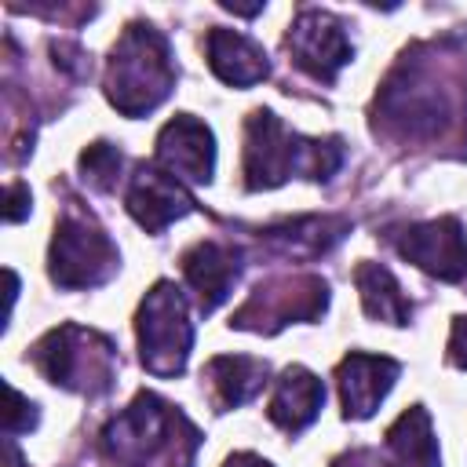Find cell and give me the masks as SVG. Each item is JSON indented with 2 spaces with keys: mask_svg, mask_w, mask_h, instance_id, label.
<instances>
[{
  "mask_svg": "<svg viewBox=\"0 0 467 467\" xmlns=\"http://www.w3.org/2000/svg\"><path fill=\"white\" fill-rule=\"evenodd\" d=\"M467 113L463 62L412 47L376 95V128L401 142L452 139Z\"/></svg>",
  "mask_w": 467,
  "mask_h": 467,
  "instance_id": "cell-1",
  "label": "cell"
},
{
  "mask_svg": "<svg viewBox=\"0 0 467 467\" xmlns=\"http://www.w3.org/2000/svg\"><path fill=\"white\" fill-rule=\"evenodd\" d=\"M343 164V139H303L288 131L270 109H252L244 120V182L248 190L281 186L292 171L332 179Z\"/></svg>",
  "mask_w": 467,
  "mask_h": 467,
  "instance_id": "cell-2",
  "label": "cell"
},
{
  "mask_svg": "<svg viewBox=\"0 0 467 467\" xmlns=\"http://www.w3.org/2000/svg\"><path fill=\"white\" fill-rule=\"evenodd\" d=\"M175 88V62L168 36L150 22H131L109 51L106 66V99L124 117L153 113Z\"/></svg>",
  "mask_w": 467,
  "mask_h": 467,
  "instance_id": "cell-3",
  "label": "cell"
},
{
  "mask_svg": "<svg viewBox=\"0 0 467 467\" xmlns=\"http://www.w3.org/2000/svg\"><path fill=\"white\" fill-rule=\"evenodd\" d=\"M33 365L66 390L77 394H106L117 379V347L109 336L80 325H58L51 328L33 350Z\"/></svg>",
  "mask_w": 467,
  "mask_h": 467,
  "instance_id": "cell-4",
  "label": "cell"
},
{
  "mask_svg": "<svg viewBox=\"0 0 467 467\" xmlns=\"http://www.w3.org/2000/svg\"><path fill=\"white\" fill-rule=\"evenodd\" d=\"M117 244L106 237V230L95 223L84 208H66L55 223L51 252H47V274L58 288H99L117 274Z\"/></svg>",
  "mask_w": 467,
  "mask_h": 467,
  "instance_id": "cell-5",
  "label": "cell"
},
{
  "mask_svg": "<svg viewBox=\"0 0 467 467\" xmlns=\"http://www.w3.org/2000/svg\"><path fill=\"white\" fill-rule=\"evenodd\" d=\"M135 332H139V358L146 372L171 379L186 368V358L193 347V321L186 310V296L171 281H157L146 292V299L139 303Z\"/></svg>",
  "mask_w": 467,
  "mask_h": 467,
  "instance_id": "cell-6",
  "label": "cell"
},
{
  "mask_svg": "<svg viewBox=\"0 0 467 467\" xmlns=\"http://www.w3.org/2000/svg\"><path fill=\"white\" fill-rule=\"evenodd\" d=\"M328 306V285L317 274H288L259 285L234 314V328L277 332L288 321H314Z\"/></svg>",
  "mask_w": 467,
  "mask_h": 467,
  "instance_id": "cell-7",
  "label": "cell"
},
{
  "mask_svg": "<svg viewBox=\"0 0 467 467\" xmlns=\"http://www.w3.org/2000/svg\"><path fill=\"white\" fill-rule=\"evenodd\" d=\"M285 44H288L292 62L303 73H310L314 80H325V84H332L336 73L354 55V47L343 33V22L328 11H321V7H303L296 15V22L288 26Z\"/></svg>",
  "mask_w": 467,
  "mask_h": 467,
  "instance_id": "cell-8",
  "label": "cell"
},
{
  "mask_svg": "<svg viewBox=\"0 0 467 467\" xmlns=\"http://www.w3.org/2000/svg\"><path fill=\"white\" fill-rule=\"evenodd\" d=\"M398 252L427 270L438 281H463L467 277V237L456 215H441L431 223H412L394 237Z\"/></svg>",
  "mask_w": 467,
  "mask_h": 467,
  "instance_id": "cell-9",
  "label": "cell"
},
{
  "mask_svg": "<svg viewBox=\"0 0 467 467\" xmlns=\"http://www.w3.org/2000/svg\"><path fill=\"white\" fill-rule=\"evenodd\" d=\"M157 168L186 182H208L215 168V139L208 124H201L193 113L171 117L157 135Z\"/></svg>",
  "mask_w": 467,
  "mask_h": 467,
  "instance_id": "cell-10",
  "label": "cell"
},
{
  "mask_svg": "<svg viewBox=\"0 0 467 467\" xmlns=\"http://www.w3.org/2000/svg\"><path fill=\"white\" fill-rule=\"evenodd\" d=\"M128 212L131 219L150 230V234H161L168 223L182 219L186 212H193V193L175 179L168 175L164 168L157 164H139L135 175H131V186H128Z\"/></svg>",
  "mask_w": 467,
  "mask_h": 467,
  "instance_id": "cell-11",
  "label": "cell"
},
{
  "mask_svg": "<svg viewBox=\"0 0 467 467\" xmlns=\"http://www.w3.org/2000/svg\"><path fill=\"white\" fill-rule=\"evenodd\" d=\"M401 365L394 358L383 354H347L336 368V383H339V398H343V416L347 420H368L379 401L387 398V390L394 387Z\"/></svg>",
  "mask_w": 467,
  "mask_h": 467,
  "instance_id": "cell-12",
  "label": "cell"
},
{
  "mask_svg": "<svg viewBox=\"0 0 467 467\" xmlns=\"http://www.w3.org/2000/svg\"><path fill=\"white\" fill-rule=\"evenodd\" d=\"M241 274V252L226 241H197L190 252H182V277L197 296V306L212 314L234 288Z\"/></svg>",
  "mask_w": 467,
  "mask_h": 467,
  "instance_id": "cell-13",
  "label": "cell"
},
{
  "mask_svg": "<svg viewBox=\"0 0 467 467\" xmlns=\"http://www.w3.org/2000/svg\"><path fill=\"white\" fill-rule=\"evenodd\" d=\"M204 55H208L212 73H215L223 84H234V88L259 84V80H266V73H270L266 51H263L252 36H244V33H237V29L212 26L208 36H204Z\"/></svg>",
  "mask_w": 467,
  "mask_h": 467,
  "instance_id": "cell-14",
  "label": "cell"
},
{
  "mask_svg": "<svg viewBox=\"0 0 467 467\" xmlns=\"http://www.w3.org/2000/svg\"><path fill=\"white\" fill-rule=\"evenodd\" d=\"M321 405H325V387H321V379H317L314 372H306L303 365H288V368L277 376V383H274L266 416H270L281 431L299 434V431H306V427L317 420Z\"/></svg>",
  "mask_w": 467,
  "mask_h": 467,
  "instance_id": "cell-15",
  "label": "cell"
},
{
  "mask_svg": "<svg viewBox=\"0 0 467 467\" xmlns=\"http://www.w3.org/2000/svg\"><path fill=\"white\" fill-rule=\"evenodd\" d=\"M347 230L350 226L339 215H296V219H281L259 230V241H266L281 255L314 259V255H325L332 244H339Z\"/></svg>",
  "mask_w": 467,
  "mask_h": 467,
  "instance_id": "cell-16",
  "label": "cell"
},
{
  "mask_svg": "<svg viewBox=\"0 0 467 467\" xmlns=\"http://www.w3.org/2000/svg\"><path fill=\"white\" fill-rule=\"evenodd\" d=\"M204 383L219 412L237 409L266 387V361L248 358V354H219L204 365Z\"/></svg>",
  "mask_w": 467,
  "mask_h": 467,
  "instance_id": "cell-17",
  "label": "cell"
},
{
  "mask_svg": "<svg viewBox=\"0 0 467 467\" xmlns=\"http://www.w3.org/2000/svg\"><path fill=\"white\" fill-rule=\"evenodd\" d=\"M387 467H438V441L423 405H412L387 431Z\"/></svg>",
  "mask_w": 467,
  "mask_h": 467,
  "instance_id": "cell-18",
  "label": "cell"
},
{
  "mask_svg": "<svg viewBox=\"0 0 467 467\" xmlns=\"http://www.w3.org/2000/svg\"><path fill=\"white\" fill-rule=\"evenodd\" d=\"M354 285L361 296V306L372 321H387V325H405L412 317V303L405 299L401 285L394 281V274L379 263H358L354 270Z\"/></svg>",
  "mask_w": 467,
  "mask_h": 467,
  "instance_id": "cell-19",
  "label": "cell"
},
{
  "mask_svg": "<svg viewBox=\"0 0 467 467\" xmlns=\"http://www.w3.org/2000/svg\"><path fill=\"white\" fill-rule=\"evenodd\" d=\"M120 150L109 146V142H91L84 153H80V171L84 179L95 186V190H113L117 179H120Z\"/></svg>",
  "mask_w": 467,
  "mask_h": 467,
  "instance_id": "cell-20",
  "label": "cell"
},
{
  "mask_svg": "<svg viewBox=\"0 0 467 467\" xmlns=\"http://www.w3.org/2000/svg\"><path fill=\"white\" fill-rule=\"evenodd\" d=\"M7 401H11V409H7V434H18V431L36 427V409L15 387H7Z\"/></svg>",
  "mask_w": 467,
  "mask_h": 467,
  "instance_id": "cell-21",
  "label": "cell"
},
{
  "mask_svg": "<svg viewBox=\"0 0 467 467\" xmlns=\"http://www.w3.org/2000/svg\"><path fill=\"white\" fill-rule=\"evenodd\" d=\"M449 361L467 368V317H456L452 325V339H449Z\"/></svg>",
  "mask_w": 467,
  "mask_h": 467,
  "instance_id": "cell-22",
  "label": "cell"
},
{
  "mask_svg": "<svg viewBox=\"0 0 467 467\" xmlns=\"http://www.w3.org/2000/svg\"><path fill=\"white\" fill-rule=\"evenodd\" d=\"M26 212H29V190L22 182H11L7 186V223H18Z\"/></svg>",
  "mask_w": 467,
  "mask_h": 467,
  "instance_id": "cell-23",
  "label": "cell"
},
{
  "mask_svg": "<svg viewBox=\"0 0 467 467\" xmlns=\"http://www.w3.org/2000/svg\"><path fill=\"white\" fill-rule=\"evenodd\" d=\"M226 467H274V463L259 460L255 452H237V456H230V460H226Z\"/></svg>",
  "mask_w": 467,
  "mask_h": 467,
  "instance_id": "cell-24",
  "label": "cell"
}]
</instances>
